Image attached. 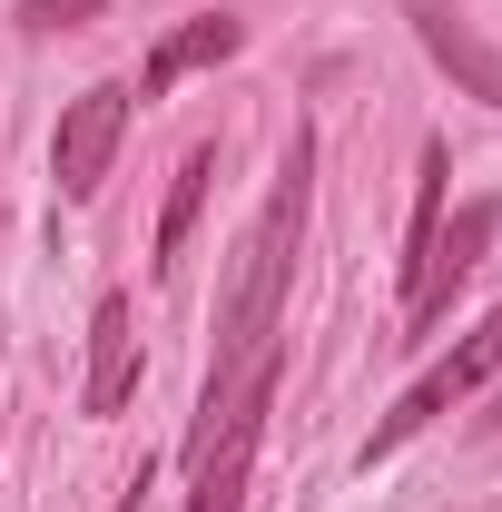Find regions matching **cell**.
<instances>
[{
  "label": "cell",
  "instance_id": "obj_1",
  "mask_svg": "<svg viewBox=\"0 0 502 512\" xmlns=\"http://www.w3.org/2000/svg\"><path fill=\"white\" fill-rule=\"evenodd\" d=\"M306 197H315V138L296 128L286 158H276V188H266V207H256V227H247V247H237L227 306H217V365H207V394H197V404H217V394L276 345L286 276H296V247H306Z\"/></svg>",
  "mask_w": 502,
  "mask_h": 512
},
{
  "label": "cell",
  "instance_id": "obj_2",
  "mask_svg": "<svg viewBox=\"0 0 502 512\" xmlns=\"http://www.w3.org/2000/svg\"><path fill=\"white\" fill-rule=\"evenodd\" d=\"M493 375H502V306H493L483 325H473V335H463V345H453L443 365H424V375H414L404 394H394V414H384L375 434H365V473H375V463H394V453L414 444L424 424H443V414H453L463 394H483Z\"/></svg>",
  "mask_w": 502,
  "mask_h": 512
},
{
  "label": "cell",
  "instance_id": "obj_3",
  "mask_svg": "<svg viewBox=\"0 0 502 512\" xmlns=\"http://www.w3.org/2000/svg\"><path fill=\"white\" fill-rule=\"evenodd\" d=\"M493 237H502V207H493V197H463V207H453V227H434L424 266L404 276V345H424V335L453 316V296H463V286L483 276Z\"/></svg>",
  "mask_w": 502,
  "mask_h": 512
},
{
  "label": "cell",
  "instance_id": "obj_4",
  "mask_svg": "<svg viewBox=\"0 0 502 512\" xmlns=\"http://www.w3.org/2000/svg\"><path fill=\"white\" fill-rule=\"evenodd\" d=\"M128 79H89L79 99L60 109V138H50V188L69 197V207H89L99 197V178H109V158H119V138H128Z\"/></svg>",
  "mask_w": 502,
  "mask_h": 512
},
{
  "label": "cell",
  "instance_id": "obj_5",
  "mask_svg": "<svg viewBox=\"0 0 502 512\" xmlns=\"http://www.w3.org/2000/svg\"><path fill=\"white\" fill-rule=\"evenodd\" d=\"M404 20H414V40L434 50V69H443V79H463L483 109H502V50L483 40V30H473V20H463V10H453V0H414Z\"/></svg>",
  "mask_w": 502,
  "mask_h": 512
},
{
  "label": "cell",
  "instance_id": "obj_6",
  "mask_svg": "<svg viewBox=\"0 0 502 512\" xmlns=\"http://www.w3.org/2000/svg\"><path fill=\"white\" fill-rule=\"evenodd\" d=\"M247 50V20L237 10H197V20H178L158 50H148V69H138V99H168L188 69H217V60H237Z\"/></svg>",
  "mask_w": 502,
  "mask_h": 512
},
{
  "label": "cell",
  "instance_id": "obj_7",
  "mask_svg": "<svg viewBox=\"0 0 502 512\" xmlns=\"http://www.w3.org/2000/svg\"><path fill=\"white\" fill-rule=\"evenodd\" d=\"M128 384H138V325H128V296H99V316H89V384H79V404H89V414H119Z\"/></svg>",
  "mask_w": 502,
  "mask_h": 512
},
{
  "label": "cell",
  "instance_id": "obj_8",
  "mask_svg": "<svg viewBox=\"0 0 502 512\" xmlns=\"http://www.w3.org/2000/svg\"><path fill=\"white\" fill-rule=\"evenodd\" d=\"M207 178H217V148H188V158H178V178H168V217H158V276L178 266V247H188L197 207H207Z\"/></svg>",
  "mask_w": 502,
  "mask_h": 512
},
{
  "label": "cell",
  "instance_id": "obj_9",
  "mask_svg": "<svg viewBox=\"0 0 502 512\" xmlns=\"http://www.w3.org/2000/svg\"><path fill=\"white\" fill-rule=\"evenodd\" d=\"M109 0H20V30H79V20H99Z\"/></svg>",
  "mask_w": 502,
  "mask_h": 512
}]
</instances>
